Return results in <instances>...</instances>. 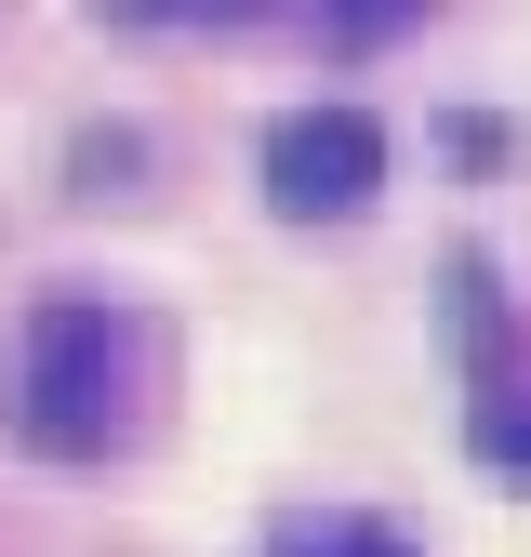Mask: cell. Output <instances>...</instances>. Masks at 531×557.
I'll return each instance as SVG.
<instances>
[{
	"instance_id": "1",
	"label": "cell",
	"mask_w": 531,
	"mask_h": 557,
	"mask_svg": "<svg viewBox=\"0 0 531 557\" xmlns=\"http://www.w3.org/2000/svg\"><path fill=\"white\" fill-rule=\"evenodd\" d=\"M133 398H147V332L107 293H40L0 345V411L53 465H107L133 438Z\"/></svg>"
},
{
	"instance_id": "4",
	"label": "cell",
	"mask_w": 531,
	"mask_h": 557,
	"mask_svg": "<svg viewBox=\"0 0 531 557\" xmlns=\"http://www.w3.org/2000/svg\"><path fill=\"white\" fill-rule=\"evenodd\" d=\"M479 451H492V465H531V411H518V398H479Z\"/></svg>"
},
{
	"instance_id": "2",
	"label": "cell",
	"mask_w": 531,
	"mask_h": 557,
	"mask_svg": "<svg viewBox=\"0 0 531 557\" xmlns=\"http://www.w3.org/2000/svg\"><path fill=\"white\" fill-rule=\"evenodd\" d=\"M385 186V120L372 107H280L266 120V199L293 226H346Z\"/></svg>"
},
{
	"instance_id": "3",
	"label": "cell",
	"mask_w": 531,
	"mask_h": 557,
	"mask_svg": "<svg viewBox=\"0 0 531 557\" xmlns=\"http://www.w3.org/2000/svg\"><path fill=\"white\" fill-rule=\"evenodd\" d=\"M266 557H412V544H398L385 518H359V505H319V518H293Z\"/></svg>"
}]
</instances>
